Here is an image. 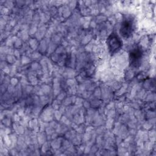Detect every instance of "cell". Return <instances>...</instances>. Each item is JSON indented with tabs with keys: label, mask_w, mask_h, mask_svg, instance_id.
Returning a JSON list of instances; mask_svg holds the SVG:
<instances>
[{
	"label": "cell",
	"mask_w": 156,
	"mask_h": 156,
	"mask_svg": "<svg viewBox=\"0 0 156 156\" xmlns=\"http://www.w3.org/2000/svg\"><path fill=\"white\" fill-rule=\"evenodd\" d=\"M107 46L111 54H114L118 52L122 46V42L120 38L115 33L109 35L107 41Z\"/></svg>",
	"instance_id": "obj_1"
},
{
	"label": "cell",
	"mask_w": 156,
	"mask_h": 156,
	"mask_svg": "<svg viewBox=\"0 0 156 156\" xmlns=\"http://www.w3.org/2000/svg\"><path fill=\"white\" fill-rule=\"evenodd\" d=\"M134 30V23L130 18L124 19L121 23L119 33L124 38H129L132 36Z\"/></svg>",
	"instance_id": "obj_2"
},
{
	"label": "cell",
	"mask_w": 156,
	"mask_h": 156,
	"mask_svg": "<svg viewBox=\"0 0 156 156\" xmlns=\"http://www.w3.org/2000/svg\"><path fill=\"white\" fill-rule=\"evenodd\" d=\"M143 57V51L139 47H136L131 50L129 54L130 63L132 66L137 67L139 66Z\"/></svg>",
	"instance_id": "obj_3"
}]
</instances>
